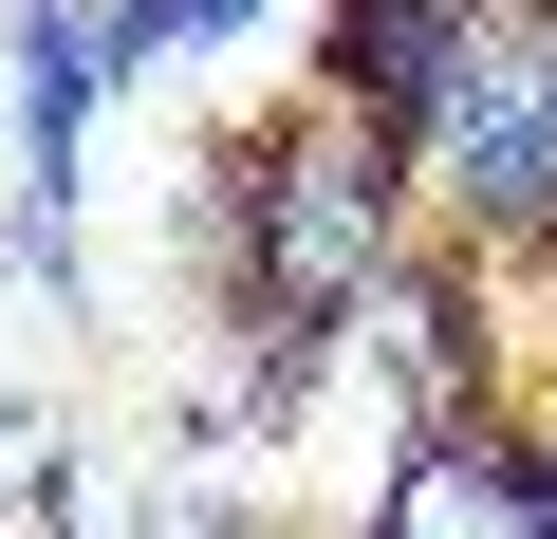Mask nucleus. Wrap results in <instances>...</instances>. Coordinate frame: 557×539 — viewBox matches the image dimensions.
Segmentation results:
<instances>
[{
    "label": "nucleus",
    "instance_id": "5",
    "mask_svg": "<svg viewBox=\"0 0 557 539\" xmlns=\"http://www.w3.org/2000/svg\"><path fill=\"white\" fill-rule=\"evenodd\" d=\"M242 20H260V0H112L131 57H205V38H242Z\"/></svg>",
    "mask_w": 557,
    "mask_h": 539
},
{
    "label": "nucleus",
    "instance_id": "2",
    "mask_svg": "<svg viewBox=\"0 0 557 539\" xmlns=\"http://www.w3.org/2000/svg\"><path fill=\"white\" fill-rule=\"evenodd\" d=\"M409 186L483 260H539L557 242V0H483V38L446 57V94L409 131Z\"/></svg>",
    "mask_w": 557,
    "mask_h": 539
},
{
    "label": "nucleus",
    "instance_id": "4",
    "mask_svg": "<svg viewBox=\"0 0 557 539\" xmlns=\"http://www.w3.org/2000/svg\"><path fill=\"white\" fill-rule=\"evenodd\" d=\"M465 38H483V0H317V94H354L372 131H428Z\"/></svg>",
    "mask_w": 557,
    "mask_h": 539
},
{
    "label": "nucleus",
    "instance_id": "3",
    "mask_svg": "<svg viewBox=\"0 0 557 539\" xmlns=\"http://www.w3.org/2000/svg\"><path fill=\"white\" fill-rule=\"evenodd\" d=\"M372 539H557V465L520 409H465V428H409L391 483H372Z\"/></svg>",
    "mask_w": 557,
    "mask_h": 539
},
{
    "label": "nucleus",
    "instance_id": "1",
    "mask_svg": "<svg viewBox=\"0 0 557 539\" xmlns=\"http://www.w3.org/2000/svg\"><path fill=\"white\" fill-rule=\"evenodd\" d=\"M242 335H298V354H335L354 335V298H372V260L409 242V131H372L354 94H278V131L242 149Z\"/></svg>",
    "mask_w": 557,
    "mask_h": 539
}]
</instances>
